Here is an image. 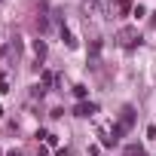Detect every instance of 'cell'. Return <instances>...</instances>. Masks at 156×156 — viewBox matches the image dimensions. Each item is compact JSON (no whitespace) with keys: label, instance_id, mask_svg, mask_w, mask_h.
Segmentation results:
<instances>
[{"label":"cell","instance_id":"8","mask_svg":"<svg viewBox=\"0 0 156 156\" xmlns=\"http://www.w3.org/2000/svg\"><path fill=\"white\" fill-rule=\"evenodd\" d=\"M73 95L80 98V101H86V95H89V89H86V86H73Z\"/></svg>","mask_w":156,"mask_h":156},{"label":"cell","instance_id":"6","mask_svg":"<svg viewBox=\"0 0 156 156\" xmlns=\"http://www.w3.org/2000/svg\"><path fill=\"white\" fill-rule=\"evenodd\" d=\"M61 40H64V43H67L70 49H76V40H73V34H70L67 28H61Z\"/></svg>","mask_w":156,"mask_h":156},{"label":"cell","instance_id":"9","mask_svg":"<svg viewBox=\"0 0 156 156\" xmlns=\"http://www.w3.org/2000/svg\"><path fill=\"white\" fill-rule=\"evenodd\" d=\"M34 52H37V58H43V55H46V43L37 40V43H34Z\"/></svg>","mask_w":156,"mask_h":156},{"label":"cell","instance_id":"1","mask_svg":"<svg viewBox=\"0 0 156 156\" xmlns=\"http://www.w3.org/2000/svg\"><path fill=\"white\" fill-rule=\"evenodd\" d=\"M116 40H119L122 46H135L141 37H138V28H122V31L116 34Z\"/></svg>","mask_w":156,"mask_h":156},{"label":"cell","instance_id":"3","mask_svg":"<svg viewBox=\"0 0 156 156\" xmlns=\"http://www.w3.org/2000/svg\"><path fill=\"white\" fill-rule=\"evenodd\" d=\"M132 122H135V110H132V107H122V116H119V126H122V129L129 132V129H132Z\"/></svg>","mask_w":156,"mask_h":156},{"label":"cell","instance_id":"2","mask_svg":"<svg viewBox=\"0 0 156 156\" xmlns=\"http://www.w3.org/2000/svg\"><path fill=\"white\" fill-rule=\"evenodd\" d=\"M73 113H76V116H92V113H98V104H92V101H80Z\"/></svg>","mask_w":156,"mask_h":156},{"label":"cell","instance_id":"4","mask_svg":"<svg viewBox=\"0 0 156 156\" xmlns=\"http://www.w3.org/2000/svg\"><path fill=\"white\" fill-rule=\"evenodd\" d=\"M132 9V0H116V3H113V12H119V16H126Z\"/></svg>","mask_w":156,"mask_h":156},{"label":"cell","instance_id":"7","mask_svg":"<svg viewBox=\"0 0 156 156\" xmlns=\"http://www.w3.org/2000/svg\"><path fill=\"white\" fill-rule=\"evenodd\" d=\"M126 156H144V147L141 144H129L126 147Z\"/></svg>","mask_w":156,"mask_h":156},{"label":"cell","instance_id":"10","mask_svg":"<svg viewBox=\"0 0 156 156\" xmlns=\"http://www.w3.org/2000/svg\"><path fill=\"white\" fill-rule=\"evenodd\" d=\"M132 16H135V19H144L147 12H144V6H135V9H132Z\"/></svg>","mask_w":156,"mask_h":156},{"label":"cell","instance_id":"5","mask_svg":"<svg viewBox=\"0 0 156 156\" xmlns=\"http://www.w3.org/2000/svg\"><path fill=\"white\" fill-rule=\"evenodd\" d=\"M89 55H92V64H98V55H101V40H92V46H89Z\"/></svg>","mask_w":156,"mask_h":156}]
</instances>
